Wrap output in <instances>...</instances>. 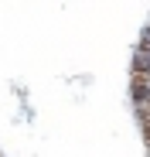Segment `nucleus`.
I'll list each match as a JSON object with an SVG mask.
<instances>
[{
  "instance_id": "f257e3e1",
  "label": "nucleus",
  "mask_w": 150,
  "mask_h": 157,
  "mask_svg": "<svg viewBox=\"0 0 150 157\" xmlns=\"http://www.w3.org/2000/svg\"><path fill=\"white\" fill-rule=\"evenodd\" d=\"M133 89H137V96L150 92V72H133Z\"/></svg>"
},
{
  "instance_id": "f03ea898",
  "label": "nucleus",
  "mask_w": 150,
  "mask_h": 157,
  "mask_svg": "<svg viewBox=\"0 0 150 157\" xmlns=\"http://www.w3.org/2000/svg\"><path fill=\"white\" fill-rule=\"evenodd\" d=\"M143 123H147V133H150V113H147V116H143Z\"/></svg>"
}]
</instances>
